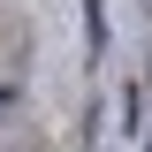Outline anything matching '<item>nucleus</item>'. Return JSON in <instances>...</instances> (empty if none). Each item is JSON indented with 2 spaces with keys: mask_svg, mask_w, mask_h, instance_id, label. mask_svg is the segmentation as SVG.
Instances as JSON below:
<instances>
[{
  "mask_svg": "<svg viewBox=\"0 0 152 152\" xmlns=\"http://www.w3.org/2000/svg\"><path fill=\"white\" fill-rule=\"evenodd\" d=\"M84 46H91V61L107 53V0H84Z\"/></svg>",
  "mask_w": 152,
  "mask_h": 152,
  "instance_id": "obj_1",
  "label": "nucleus"
},
{
  "mask_svg": "<svg viewBox=\"0 0 152 152\" xmlns=\"http://www.w3.org/2000/svg\"><path fill=\"white\" fill-rule=\"evenodd\" d=\"M8 107H15V84H0V114H8Z\"/></svg>",
  "mask_w": 152,
  "mask_h": 152,
  "instance_id": "obj_2",
  "label": "nucleus"
},
{
  "mask_svg": "<svg viewBox=\"0 0 152 152\" xmlns=\"http://www.w3.org/2000/svg\"><path fill=\"white\" fill-rule=\"evenodd\" d=\"M145 152H152V137H145Z\"/></svg>",
  "mask_w": 152,
  "mask_h": 152,
  "instance_id": "obj_3",
  "label": "nucleus"
}]
</instances>
